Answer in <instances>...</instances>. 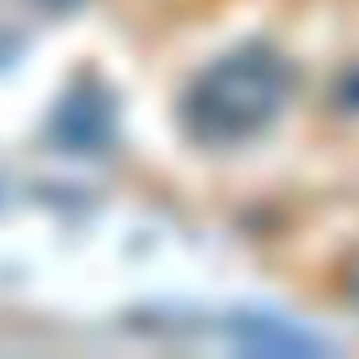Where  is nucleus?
Returning a JSON list of instances; mask_svg holds the SVG:
<instances>
[{
	"label": "nucleus",
	"instance_id": "obj_2",
	"mask_svg": "<svg viewBox=\"0 0 359 359\" xmlns=\"http://www.w3.org/2000/svg\"><path fill=\"white\" fill-rule=\"evenodd\" d=\"M114 123H118V114H114V97L106 93V85H76L60 102L55 123H51V135H55L60 148L89 156V152L110 148Z\"/></svg>",
	"mask_w": 359,
	"mask_h": 359
},
{
	"label": "nucleus",
	"instance_id": "obj_4",
	"mask_svg": "<svg viewBox=\"0 0 359 359\" xmlns=\"http://www.w3.org/2000/svg\"><path fill=\"white\" fill-rule=\"evenodd\" d=\"M30 5H39L43 13H72V9L85 5V0H30Z\"/></svg>",
	"mask_w": 359,
	"mask_h": 359
},
{
	"label": "nucleus",
	"instance_id": "obj_1",
	"mask_svg": "<svg viewBox=\"0 0 359 359\" xmlns=\"http://www.w3.org/2000/svg\"><path fill=\"white\" fill-rule=\"evenodd\" d=\"M292 93V68L271 47H241L216 60L187 93V123L203 144H237L279 118Z\"/></svg>",
	"mask_w": 359,
	"mask_h": 359
},
{
	"label": "nucleus",
	"instance_id": "obj_3",
	"mask_svg": "<svg viewBox=\"0 0 359 359\" xmlns=\"http://www.w3.org/2000/svg\"><path fill=\"white\" fill-rule=\"evenodd\" d=\"M237 334H241V342L254 346V351H292V355H300V351H321L317 338H309V334H300V330H292V325H283V321H241Z\"/></svg>",
	"mask_w": 359,
	"mask_h": 359
},
{
	"label": "nucleus",
	"instance_id": "obj_5",
	"mask_svg": "<svg viewBox=\"0 0 359 359\" xmlns=\"http://www.w3.org/2000/svg\"><path fill=\"white\" fill-rule=\"evenodd\" d=\"M346 296H351V300L359 304V258H355V266L346 271Z\"/></svg>",
	"mask_w": 359,
	"mask_h": 359
}]
</instances>
